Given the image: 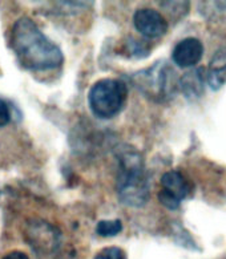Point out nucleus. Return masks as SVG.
I'll use <instances>...</instances> for the list:
<instances>
[{"label":"nucleus","instance_id":"ddd939ff","mask_svg":"<svg viewBox=\"0 0 226 259\" xmlns=\"http://www.w3.org/2000/svg\"><path fill=\"white\" fill-rule=\"evenodd\" d=\"M3 259H29V258L27 256V254H24V252L12 251V252H10V254H7V255L4 256Z\"/></svg>","mask_w":226,"mask_h":259},{"label":"nucleus","instance_id":"9b49d317","mask_svg":"<svg viewBox=\"0 0 226 259\" xmlns=\"http://www.w3.org/2000/svg\"><path fill=\"white\" fill-rule=\"evenodd\" d=\"M95 259H127V255L123 248L117 247V246H110V247L103 248L95 256Z\"/></svg>","mask_w":226,"mask_h":259},{"label":"nucleus","instance_id":"1a4fd4ad","mask_svg":"<svg viewBox=\"0 0 226 259\" xmlns=\"http://www.w3.org/2000/svg\"><path fill=\"white\" fill-rule=\"evenodd\" d=\"M121 230H123V224L120 220L100 221L96 226V233L100 237H115V235L120 234Z\"/></svg>","mask_w":226,"mask_h":259},{"label":"nucleus","instance_id":"f8f14e48","mask_svg":"<svg viewBox=\"0 0 226 259\" xmlns=\"http://www.w3.org/2000/svg\"><path fill=\"white\" fill-rule=\"evenodd\" d=\"M11 120L10 108L7 103L0 99V126H6Z\"/></svg>","mask_w":226,"mask_h":259},{"label":"nucleus","instance_id":"f257e3e1","mask_svg":"<svg viewBox=\"0 0 226 259\" xmlns=\"http://www.w3.org/2000/svg\"><path fill=\"white\" fill-rule=\"evenodd\" d=\"M11 48L23 68L29 71L56 69L64 61L63 52L29 18H20L11 31Z\"/></svg>","mask_w":226,"mask_h":259},{"label":"nucleus","instance_id":"7ed1b4c3","mask_svg":"<svg viewBox=\"0 0 226 259\" xmlns=\"http://www.w3.org/2000/svg\"><path fill=\"white\" fill-rule=\"evenodd\" d=\"M123 171L119 178V194L124 203L131 206H142L149 197L148 182L142 171L140 154L129 152L121 162Z\"/></svg>","mask_w":226,"mask_h":259},{"label":"nucleus","instance_id":"39448f33","mask_svg":"<svg viewBox=\"0 0 226 259\" xmlns=\"http://www.w3.org/2000/svg\"><path fill=\"white\" fill-rule=\"evenodd\" d=\"M204 55V46L197 37H186L177 43L172 52L174 64L180 68L195 67Z\"/></svg>","mask_w":226,"mask_h":259},{"label":"nucleus","instance_id":"20e7f679","mask_svg":"<svg viewBox=\"0 0 226 259\" xmlns=\"http://www.w3.org/2000/svg\"><path fill=\"white\" fill-rule=\"evenodd\" d=\"M133 24L138 32L148 39H157L168 32L166 19L152 8H141L134 12Z\"/></svg>","mask_w":226,"mask_h":259},{"label":"nucleus","instance_id":"9d476101","mask_svg":"<svg viewBox=\"0 0 226 259\" xmlns=\"http://www.w3.org/2000/svg\"><path fill=\"white\" fill-rule=\"evenodd\" d=\"M159 201L160 203L164 206V207H166V209H169V210H177L178 207H180V203L181 201L177 197H174L172 193L169 192H166V190H161V192L159 193Z\"/></svg>","mask_w":226,"mask_h":259},{"label":"nucleus","instance_id":"6e6552de","mask_svg":"<svg viewBox=\"0 0 226 259\" xmlns=\"http://www.w3.org/2000/svg\"><path fill=\"white\" fill-rule=\"evenodd\" d=\"M161 186L164 190L172 193L180 201L186 198L187 193H189L187 181L184 176L177 170H169L164 173L161 177Z\"/></svg>","mask_w":226,"mask_h":259},{"label":"nucleus","instance_id":"f03ea898","mask_svg":"<svg viewBox=\"0 0 226 259\" xmlns=\"http://www.w3.org/2000/svg\"><path fill=\"white\" fill-rule=\"evenodd\" d=\"M128 97L125 82L116 78H103L95 82L88 93L89 108L96 117L108 120L123 109Z\"/></svg>","mask_w":226,"mask_h":259},{"label":"nucleus","instance_id":"423d86ee","mask_svg":"<svg viewBox=\"0 0 226 259\" xmlns=\"http://www.w3.org/2000/svg\"><path fill=\"white\" fill-rule=\"evenodd\" d=\"M205 77V72L202 67L195 68L181 77L180 88L187 100H197L204 95Z\"/></svg>","mask_w":226,"mask_h":259},{"label":"nucleus","instance_id":"0eeeda50","mask_svg":"<svg viewBox=\"0 0 226 259\" xmlns=\"http://www.w3.org/2000/svg\"><path fill=\"white\" fill-rule=\"evenodd\" d=\"M206 81L213 91H218L226 82V50L218 51L206 72Z\"/></svg>","mask_w":226,"mask_h":259}]
</instances>
